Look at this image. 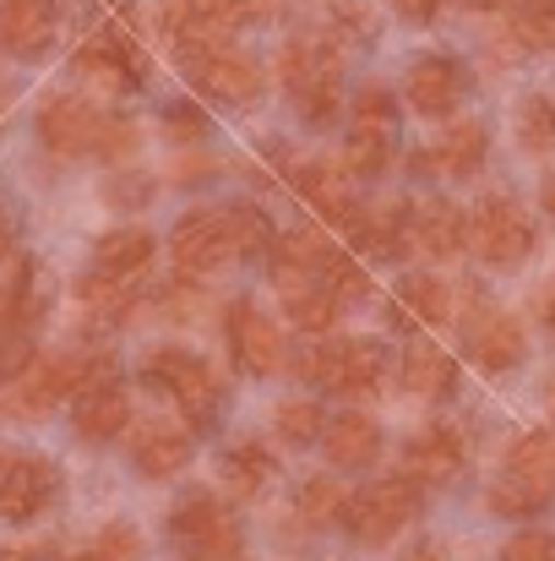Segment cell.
Wrapping results in <instances>:
<instances>
[{"mask_svg":"<svg viewBox=\"0 0 555 561\" xmlns=\"http://www.w3.org/2000/svg\"><path fill=\"white\" fill-rule=\"evenodd\" d=\"M555 502V431H529L507 453V474L490 485L496 518H540Z\"/></svg>","mask_w":555,"mask_h":561,"instance_id":"obj_1","label":"cell"},{"mask_svg":"<svg viewBox=\"0 0 555 561\" xmlns=\"http://www.w3.org/2000/svg\"><path fill=\"white\" fill-rule=\"evenodd\" d=\"M229 234H234V256H267L273 251V224H267V213L262 207H251V202H240V207H229Z\"/></svg>","mask_w":555,"mask_h":561,"instance_id":"obj_34","label":"cell"},{"mask_svg":"<svg viewBox=\"0 0 555 561\" xmlns=\"http://www.w3.org/2000/svg\"><path fill=\"white\" fill-rule=\"evenodd\" d=\"M322 447H327V463H338V469H370V463L381 458V431H375L370 414H355V409H349V414L327 420Z\"/></svg>","mask_w":555,"mask_h":561,"instance_id":"obj_21","label":"cell"},{"mask_svg":"<svg viewBox=\"0 0 555 561\" xmlns=\"http://www.w3.org/2000/svg\"><path fill=\"white\" fill-rule=\"evenodd\" d=\"M153 196V181L148 175H126V181H109V202H120V207H142Z\"/></svg>","mask_w":555,"mask_h":561,"instance_id":"obj_46","label":"cell"},{"mask_svg":"<svg viewBox=\"0 0 555 561\" xmlns=\"http://www.w3.org/2000/svg\"><path fill=\"white\" fill-rule=\"evenodd\" d=\"M273 425H278V436H284V442L311 447V442H322L327 414H322V403H311V398H284V403H278V414H273Z\"/></svg>","mask_w":555,"mask_h":561,"instance_id":"obj_33","label":"cell"},{"mask_svg":"<svg viewBox=\"0 0 555 561\" xmlns=\"http://www.w3.org/2000/svg\"><path fill=\"white\" fill-rule=\"evenodd\" d=\"M408 234L430 256H458V251H469V213L447 196L408 202Z\"/></svg>","mask_w":555,"mask_h":561,"instance_id":"obj_14","label":"cell"},{"mask_svg":"<svg viewBox=\"0 0 555 561\" xmlns=\"http://www.w3.org/2000/svg\"><path fill=\"white\" fill-rule=\"evenodd\" d=\"M349 234L366 245L370 256H386V262H397V256H408V251H414L408 207H360V213H355V224H349Z\"/></svg>","mask_w":555,"mask_h":561,"instance_id":"obj_25","label":"cell"},{"mask_svg":"<svg viewBox=\"0 0 555 561\" xmlns=\"http://www.w3.org/2000/svg\"><path fill=\"white\" fill-rule=\"evenodd\" d=\"M153 251H159V240H153L148 229H109V234L93 245V262H99V273L131 278V273H142V267L153 262Z\"/></svg>","mask_w":555,"mask_h":561,"instance_id":"obj_27","label":"cell"},{"mask_svg":"<svg viewBox=\"0 0 555 561\" xmlns=\"http://www.w3.org/2000/svg\"><path fill=\"white\" fill-rule=\"evenodd\" d=\"M181 60H185V77H190L207 99H218V104H251V99L262 93V66H256L251 55L229 49V44L185 49Z\"/></svg>","mask_w":555,"mask_h":561,"instance_id":"obj_8","label":"cell"},{"mask_svg":"<svg viewBox=\"0 0 555 561\" xmlns=\"http://www.w3.org/2000/svg\"><path fill=\"white\" fill-rule=\"evenodd\" d=\"M469 5H479V11H490V5H507V0H469Z\"/></svg>","mask_w":555,"mask_h":561,"instance_id":"obj_54","label":"cell"},{"mask_svg":"<svg viewBox=\"0 0 555 561\" xmlns=\"http://www.w3.org/2000/svg\"><path fill=\"white\" fill-rule=\"evenodd\" d=\"M131 463L148 474V480H170L190 463V431L170 425V420H148L131 431Z\"/></svg>","mask_w":555,"mask_h":561,"instance_id":"obj_19","label":"cell"},{"mask_svg":"<svg viewBox=\"0 0 555 561\" xmlns=\"http://www.w3.org/2000/svg\"><path fill=\"white\" fill-rule=\"evenodd\" d=\"M234 22H251V16H273L278 11V0H218Z\"/></svg>","mask_w":555,"mask_h":561,"instance_id":"obj_47","label":"cell"},{"mask_svg":"<svg viewBox=\"0 0 555 561\" xmlns=\"http://www.w3.org/2000/svg\"><path fill=\"white\" fill-rule=\"evenodd\" d=\"M82 77H93V82H104V88H137V55H131V44L126 38H115V33H93L82 49H77V60H71Z\"/></svg>","mask_w":555,"mask_h":561,"instance_id":"obj_22","label":"cell"},{"mask_svg":"<svg viewBox=\"0 0 555 561\" xmlns=\"http://www.w3.org/2000/svg\"><path fill=\"white\" fill-rule=\"evenodd\" d=\"M131 153H137V126L120 121V115H109V131H104V142H99V159H104V164H120V159H131Z\"/></svg>","mask_w":555,"mask_h":561,"instance_id":"obj_44","label":"cell"},{"mask_svg":"<svg viewBox=\"0 0 555 561\" xmlns=\"http://www.w3.org/2000/svg\"><path fill=\"white\" fill-rule=\"evenodd\" d=\"M278 77L311 126H327L338 115V44L333 38H316V33L289 38L278 55Z\"/></svg>","mask_w":555,"mask_h":561,"instance_id":"obj_2","label":"cell"},{"mask_svg":"<svg viewBox=\"0 0 555 561\" xmlns=\"http://www.w3.org/2000/svg\"><path fill=\"white\" fill-rule=\"evenodd\" d=\"M142 381H148L153 392H170V398L181 403L185 420H190V431H212L218 376H212V366H207V360H196L190 350L164 344V350H153V355L142 360Z\"/></svg>","mask_w":555,"mask_h":561,"instance_id":"obj_5","label":"cell"},{"mask_svg":"<svg viewBox=\"0 0 555 561\" xmlns=\"http://www.w3.org/2000/svg\"><path fill=\"white\" fill-rule=\"evenodd\" d=\"M349 115H355V126H370V131H392V121H397V104H392V93L386 88H360L355 93V104H349Z\"/></svg>","mask_w":555,"mask_h":561,"instance_id":"obj_40","label":"cell"},{"mask_svg":"<svg viewBox=\"0 0 555 561\" xmlns=\"http://www.w3.org/2000/svg\"><path fill=\"white\" fill-rule=\"evenodd\" d=\"M545 392H551V420H555V371H551V387H545Z\"/></svg>","mask_w":555,"mask_h":561,"instance_id":"obj_55","label":"cell"},{"mask_svg":"<svg viewBox=\"0 0 555 561\" xmlns=\"http://www.w3.org/2000/svg\"><path fill=\"white\" fill-rule=\"evenodd\" d=\"M229 524H234V518H229L207 491H190L181 507L170 513V535H175L181 546H201V540H212V535H218V529H229Z\"/></svg>","mask_w":555,"mask_h":561,"instance_id":"obj_28","label":"cell"},{"mask_svg":"<svg viewBox=\"0 0 555 561\" xmlns=\"http://www.w3.org/2000/svg\"><path fill=\"white\" fill-rule=\"evenodd\" d=\"M77 300H82L93 317H104V322H120V317L137 306V295H131L126 278H115V273H93V278H82V284H77Z\"/></svg>","mask_w":555,"mask_h":561,"instance_id":"obj_31","label":"cell"},{"mask_svg":"<svg viewBox=\"0 0 555 561\" xmlns=\"http://www.w3.org/2000/svg\"><path fill=\"white\" fill-rule=\"evenodd\" d=\"M518 137H523L529 153H551L555 148V99H545V93L523 99V110H518Z\"/></svg>","mask_w":555,"mask_h":561,"instance_id":"obj_35","label":"cell"},{"mask_svg":"<svg viewBox=\"0 0 555 561\" xmlns=\"http://www.w3.org/2000/svg\"><path fill=\"white\" fill-rule=\"evenodd\" d=\"M463 469V447L447 425H425L403 442V474L419 480V485H447L452 474Z\"/></svg>","mask_w":555,"mask_h":561,"instance_id":"obj_18","label":"cell"},{"mask_svg":"<svg viewBox=\"0 0 555 561\" xmlns=\"http://www.w3.org/2000/svg\"><path fill=\"white\" fill-rule=\"evenodd\" d=\"M322 284H327L338 300H366V289H370V278L344 256V251H338V245H333L327 262H322Z\"/></svg>","mask_w":555,"mask_h":561,"instance_id":"obj_39","label":"cell"},{"mask_svg":"<svg viewBox=\"0 0 555 561\" xmlns=\"http://www.w3.org/2000/svg\"><path fill=\"white\" fill-rule=\"evenodd\" d=\"M447 311H452V289L441 278L408 273L397 284V300H392V322L397 328H436V322H447Z\"/></svg>","mask_w":555,"mask_h":561,"instance_id":"obj_23","label":"cell"},{"mask_svg":"<svg viewBox=\"0 0 555 561\" xmlns=\"http://www.w3.org/2000/svg\"><path fill=\"white\" fill-rule=\"evenodd\" d=\"M403 561H447V557H441V546L419 540V546H408V551H403Z\"/></svg>","mask_w":555,"mask_h":561,"instance_id":"obj_49","label":"cell"},{"mask_svg":"<svg viewBox=\"0 0 555 561\" xmlns=\"http://www.w3.org/2000/svg\"><path fill=\"white\" fill-rule=\"evenodd\" d=\"M386 159H392V131H370V126H355L349 131V142H344V175H381L386 170Z\"/></svg>","mask_w":555,"mask_h":561,"instance_id":"obj_32","label":"cell"},{"mask_svg":"<svg viewBox=\"0 0 555 561\" xmlns=\"http://www.w3.org/2000/svg\"><path fill=\"white\" fill-rule=\"evenodd\" d=\"M55 44V5L49 0H0V49L16 60H38Z\"/></svg>","mask_w":555,"mask_h":561,"instance_id":"obj_17","label":"cell"},{"mask_svg":"<svg viewBox=\"0 0 555 561\" xmlns=\"http://www.w3.org/2000/svg\"><path fill=\"white\" fill-rule=\"evenodd\" d=\"M392 11L408 16V22H430V16L441 11V0H392Z\"/></svg>","mask_w":555,"mask_h":561,"instance_id":"obj_48","label":"cell"},{"mask_svg":"<svg viewBox=\"0 0 555 561\" xmlns=\"http://www.w3.org/2000/svg\"><path fill=\"white\" fill-rule=\"evenodd\" d=\"M463 339H469V355L485 366V371H512L518 360H523V328L507 317V311H496L485 295H474L469 300V317H463Z\"/></svg>","mask_w":555,"mask_h":561,"instance_id":"obj_11","label":"cell"},{"mask_svg":"<svg viewBox=\"0 0 555 561\" xmlns=\"http://www.w3.org/2000/svg\"><path fill=\"white\" fill-rule=\"evenodd\" d=\"M11 245H16V229H11V218L0 213V256H11Z\"/></svg>","mask_w":555,"mask_h":561,"instance_id":"obj_50","label":"cell"},{"mask_svg":"<svg viewBox=\"0 0 555 561\" xmlns=\"http://www.w3.org/2000/svg\"><path fill=\"white\" fill-rule=\"evenodd\" d=\"M55 491H60V474L44 453H11V463L0 469V518L27 524L55 502Z\"/></svg>","mask_w":555,"mask_h":561,"instance_id":"obj_9","label":"cell"},{"mask_svg":"<svg viewBox=\"0 0 555 561\" xmlns=\"http://www.w3.org/2000/svg\"><path fill=\"white\" fill-rule=\"evenodd\" d=\"M185 561H245L240 529L229 524V529H218L212 540H201V546H185Z\"/></svg>","mask_w":555,"mask_h":561,"instance_id":"obj_42","label":"cell"},{"mask_svg":"<svg viewBox=\"0 0 555 561\" xmlns=\"http://www.w3.org/2000/svg\"><path fill=\"white\" fill-rule=\"evenodd\" d=\"M0 561H38V551H27V546H0Z\"/></svg>","mask_w":555,"mask_h":561,"instance_id":"obj_51","label":"cell"},{"mask_svg":"<svg viewBox=\"0 0 555 561\" xmlns=\"http://www.w3.org/2000/svg\"><path fill=\"white\" fill-rule=\"evenodd\" d=\"M403 93H408V104H414L419 115L441 121V115H452V110H458V99H463V66H458V60H447V55H425V60H414V66H408Z\"/></svg>","mask_w":555,"mask_h":561,"instance_id":"obj_15","label":"cell"},{"mask_svg":"<svg viewBox=\"0 0 555 561\" xmlns=\"http://www.w3.org/2000/svg\"><path fill=\"white\" fill-rule=\"evenodd\" d=\"M540 202H545V213H551V218H555V175H551V181H545V191H540Z\"/></svg>","mask_w":555,"mask_h":561,"instance_id":"obj_53","label":"cell"},{"mask_svg":"<svg viewBox=\"0 0 555 561\" xmlns=\"http://www.w3.org/2000/svg\"><path fill=\"white\" fill-rule=\"evenodd\" d=\"M338 295L327 289V284H305V289H294V295H284V311H289V322L300 328V333H327L333 322H338Z\"/></svg>","mask_w":555,"mask_h":561,"instance_id":"obj_29","label":"cell"},{"mask_svg":"<svg viewBox=\"0 0 555 561\" xmlns=\"http://www.w3.org/2000/svg\"><path fill=\"white\" fill-rule=\"evenodd\" d=\"M170 256L181 262V273H212L234 256V234H229V207L212 213V207H196L185 213L170 234Z\"/></svg>","mask_w":555,"mask_h":561,"instance_id":"obj_12","label":"cell"},{"mask_svg":"<svg viewBox=\"0 0 555 561\" xmlns=\"http://www.w3.org/2000/svg\"><path fill=\"white\" fill-rule=\"evenodd\" d=\"M501 561H555V535H545V529L512 535V540L501 546Z\"/></svg>","mask_w":555,"mask_h":561,"instance_id":"obj_43","label":"cell"},{"mask_svg":"<svg viewBox=\"0 0 555 561\" xmlns=\"http://www.w3.org/2000/svg\"><path fill=\"white\" fill-rule=\"evenodd\" d=\"M512 33H518L523 44H534V49H555V0H534V5H523V11H518V22H512Z\"/></svg>","mask_w":555,"mask_h":561,"instance_id":"obj_41","label":"cell"},{"mask_svg":"<svg viewBox=\"0 0 555 561\" xmlns=\"http://www.w3.org/2000/svg\"><path fill=\"white\" fill-rule=\"evenodd\" d=\"M104 131H109V115H104L99 104L77 99V93H55V99H44V110H38V142H44L49 153H60V159H82V153L99 159Z\"/></svg>","mask_w":555,"mask_h":561,"instance_id":"obj_7","label":"cell"},{"mask_svg":"<svg viewBox=\"0 0 555 561\" xmlns=\"http://www.w3.org/2000/svg\"><path fill=\"white\" fill-rule=\"evenodd\" d=\"M294 371H305L316 387H327V392L360 398V392H375V387H381L386 355H381L375 339H322L316 350L294 355Z\"/></svg>","mask_w":555,"mask_h":561,"instance_id":"obj_3","label":"cell"},{"mask_svg":"<svg viewBox=\"0 0 555 561\" xmlns=\"http://www.w3.org/2000/svg\"><path fill=\"white\" fill-rule=\"evenodd\" d=\"M540 317H545V328L555 333V284L545 289V300H540Z\"/></svg>","mask_w":555,"mask_h":561,"instance_id":"obj_52","label":"cell"},{"mask_svg":"<svg viewBox=\"0 0 555 561\" xmlns=\"http://www.w3.org/2000/svg\"><path fill=\"white\" fill-rule=\"evenodd\" d=\"M485 153H490V131H485V121H458V126H447V137L430 148V153H414V170H436V175H474L479 164H485Z\"/></svg>","mask_w":555,"mask_h":561,"instance_id":"obj_20","label":"cell"},{"mask_svg":"<svg viewBox=\"0 0 555 561\" xmlns=\"http://www.w3.org/2000/svg\"><path fill=\"white\" fill-rule=\"evenodd\" d=\"M403 387L419 392V398H452V392H458V360H452L441 344L414 339V344L403 350Z\"/></svg>","mask_w":555,"mask_h":561,"instance_id":"obj_24","label":"cell"},{"mask_svg":"<svg viewBox=\"0 0 555 561\" xmlns=\"http://www.w3.org/2000/svg\"><path fill=\"white\" fill-rule=\"evenodd\" d=\"M164 131L181 137V142H196V137L207 131V115H201L196 104H170V110H164Z\"/></svg>","mask_w":555,"mask_h":561,"instance_id":"obj_45","label":"cell"},{"mask_svg":"<svg viewBox=\"0 0 555 561\" xmlns=\"http://www.w3.org/2000/svg\"><path fill=\"white\" fill-rule=\"evenodd\" d=\"M229 355L245 376H278L284 371V333L273 328L267 311H256V300H234L229 306Z\"/></svg>","mask_w":555,"mask_h":561,"instance_id":"obj_10","label":"cell"},{"mask_svg":"<svg viewBox=\"0 0 555 561\" xmlns=\"http://www.w3.org/2000/svg\"><path fill=\"white\" fill-rule=\"evenodd\" d=\"M419 518V480L408 474H386V480H370L349 496L344 507V529L360 540V546H386L403 524Z\"/></svg>","mask_w":555,"mask_h":561,"instance_id":"obj_4","label":"cell"},{"mask_svg":"<svg viewBox=\"0 0 555 561\" xmlns=\"http://www.w3.org/2000/svg\"><path fill=\"white\" fill-rule=\"evenodd\" d=\"M131 425V398L120 381H99V387H82L77 403H71V431L82 442H115L120 431Z\"/></svg>","mask_w":555,"mask_h":561,"instance_id":"obj_16","label":"cell"},{"mask_svg":"<svg viewBox=\"0 0 555 561\" xmlns=\"http://www.w3.org/2000/svg\"><path fill=\"white\" fill-rule=\"evenodd\" d=\"M33 317H38V300H33V289H27V267H22L11 284H0V339H5V333H27Z\"/></svg>","mask_w":555,"mask_h":561,"instance_id":"obj_37","label":"cell"},{"mask_svg":"<svg viewBox=\"0 0 555 561\" xmlns=\"http://www.w3.org/2000/svg\"><path fill=\"white\" fill-rule=\"evenodd\" d=\"M294 186L316 202V213H322V218H333V224H344V229L355 224L360 202L344 191V164H338V170H333V164H305V170L294 175Z\"/></svg>","mask_w":555,"mask_h":561,"instance_id":"obj_26","label":"cell"},{"mask_svg":"<svg viewBox=\"0 0 555 561\" xmlns=\"http://www.w3.org/2000/svg\"><path fill=\"white\" fill-rule=\"evenodd\" d=\"M469 245H474V256L490 262V267H518V262L540 245V234H534V218H529L512 196H485V202L469 213Z\"/></svg>","mask_w":555,"mask_h":561,"instance_id":"obj_6","label":"cell"},{"mask_svg":"<svg viewBox=\"0 0 555 561\" xmlns=\"http://www.w3.org/2000/svg\"><path fill=\"white\" fill-rule=\"evenodd\" d=\"M327 251H333V245H327L316 229H289V234H278L273 251H267V273H273L278 295H294V289H305V284H322Z\"/></svg>","mask_w":555,"mask_h":561,"instance_id":"obj_13","label":"cell"},{"mask_svg":"<svg viewBox=\"0 0 555 561\" xmlns=\"http://www.w3.org/2000/svg\"><path fill=\"white\" fill-rule=\"evenodd\" d=\"M142 557V535L131 524H104L88 546V561H137Z\"/></svg>","mask_w":555,"mask_h":561,"instance_id":"obj_38","label":"cell"},{"mask_svg":"<svg viewBox=\"0 0 555 561\" xmlns=\"http://www.w3.org/2000/svg\"><path fill=\"white\" fill-rule=\"evenodd\" d=\"M273 453L262 447V442H240V447H229V458H223V480H229V491L234 496H256L267 480H273Z\"/></svg>","mask_w":555,"mask_h":561,"instance_id":"obj_30","label":"cell"},{"mask_svg":"<svg viewBox=\"0 0 555 561\" xmlns=\"http://www.w3.org/2000/svg\"><path fill=\"white\" fill-rule=\"evenodd\" d=\"M344 507H349V496H344V485L333 480V474H316L305 491H300V518L305 524H333V518H344Z\"/></svg>","mask_w":555,"mask_h":561,"instance_id":"obj_36","label":"cell"}]
</instances>
